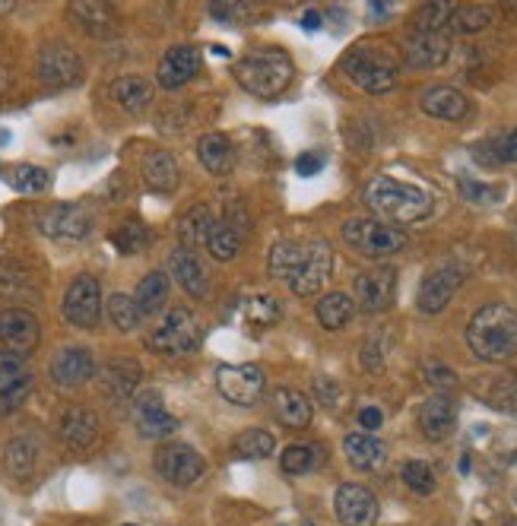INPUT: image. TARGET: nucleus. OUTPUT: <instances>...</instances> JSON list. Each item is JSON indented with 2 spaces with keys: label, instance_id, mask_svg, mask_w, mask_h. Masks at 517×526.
<instances>
[{
  "label": "nucleus",
  "instance_id": "nucleus-1",
  "mask_svg": "<svg viewBox=\"0 0 517 526\" xmlns=\"http://www.w3.org/2000/svg\"><path fill=\"white\" fill-rule=\"evenodd\" d=\"M334 273V248L324 238L280 241L270 251V276L289 283L295 295H315Z\"/></svg>",
  "mask_w": 517,
  "mask_h": 526
},
{
  "label": "nucleus",
  "instance_id": "nucleus-2",
  "mask_svg": "<svg viewBox=\"0 0 517 526\" xmlns=\"http://www.w3.org/2000/svg\"><path fill=\"white\" fill-rule=\"evenodd\" d=\"M467 346L483 362H508L517 352V311L508 305L479 308L467 324Z\"/></svg>",
  "mask_w": 517,
  "mask_h": 526
},
{
  "label": "nucleus",
  "instance_id": "nucleus-3",
  "mask_svg": "<svg viewBox=\"0 0 517 526\" xmlns=\"http://www.w3.org/2000/svg\"><path fill=\"white\" fill-rule=\"evenodd\" d=\"M292 58L283 48H254L235 61V80L257 99H276L292 83Z\"/></svg>",
  "mask_w": 517,
  "mask_h": 526
},
{
  "label": "nucleus",
  "instance_id": "nucleus-4",
  "mask_svg": "<svg viewBox=\"0 0 517 526\" xmlns=\"http://www.w3.org/2000/svg\"><path fill=\"white\" fill-rule=\"evenodd\" d=\"M368 206L387 219V225H410V222H422L432 213V194H426L416 184H406L397 178H375L365 191Z\"/></svg>",
  "mask_w": 517,
  "mask_h": 526
},
{
  "label": "nucleus",
  "instance_id": "nucleus-5",
  "mask_svg": "<svg viewBox=\"0 0 517 526\" xmlns=\"http://www.w3.org/2000/svg\"><path fill=\"white\" fill-rule=\"evenodd\" d=\"M343 73L362 92L381 96V92H391L397 86L400 61H397V54L384 45H356L343 58Z\"/></svg>",
  "mask_w": 517,
  "mask_h": 526
},
{
  "label": "nucleus",
  "instance_id": "nucleus-6",
  "mask_svg": "<svg viewBox=\"0 0 517 526\" xmlns=\"http://www.w3.org/2000/svg\"><path fill=\"white\" fill-rule=\"evenodd\" d=\"M200 336H203V327L197 321V314L188 308H172L153 327V333L146 336V343L162 355H188L200 346Z\"/></svg>",
  "mask_w": 517,
  "mask_h": 526
},
{
  "label": "nucleus",
  "instance_id": "nucleus-7",
  "mask_svg": "<svg viewBox=\"0 0 517 526\" xmlns=\"http://www.w3.org/2000/svg\"><path fill=\"white\" fill-rule=\"evenodd\" d=\"M343 238L362 257H391L406 248V232L381 219H349L343 225Z\"/></svg>",
  "mask_w": 517,
  "mask_h": 526
},
{
  "label": "nucleus",
  "instance_id": "nucleus-8",
  "mask_svg": "<svg viewBox=\"0 0 517 526\" xmlns=\"http://www.w3.org/2000/svg\"><path fill=\"white\" fill-rule=\"evenodd\" d=\"M216 390L235 406H254L264 397L267 390V378L261 365H219L216 368Z\"/></svg>",
  "mask_w": 517,
  "mask_h": 526
},
{
  "label": "nucleus",
  "instance_id": "nucleus-9",
  "mask_svg": "<svg viewBox=\"0 0 517 526\" xmlns=\"http://www.w3.org/2000/svg\"><path fill=\"white\" fill-rule=\"evenodd\" d=\"M64 317L73 327L92 330L102 317V286L96 276H77L64 295Z\"/></svg>",
  "mask_w": 517,
  "mask_h": 526
},
{
  "label": "nucleus",
  "instance_id": "nucleus-10",
  "mask_svg": "<svg viewBox=\"0 0 517 526\" xmlns=\"http://www.w3.org/2000/svg\"><path fill=\"white\" fill-rule=\"evenodd\" d=\"M156 469L165 482L188 488V485L203 479V473H207V460H203L188 444H165L156 454Z\"/></svg>",
  "mask_w": 517,
  "mask_h": 526
},
{
  "label": "nucleus",
  "instance_id": "nucleus-11",
  "mask_svg": "<svg viewBox=\"0 0 517 526\" xmlns=\"http://www.w3.org/2000/svg\"><path fill=\"white\" fill-rule=\"evenodd\" d=\"M356 292V308L365 314H378L387 311L394 305V295H397V270L394 267H375V270H365L356 276L353 283Z\"/></svg>",
  "mask_w": 517,
  "mask_h": 526
},
{
  "label": "nucleus",
  "instance_id": "nucleus-12",
  "mask_svg": "<svg viewBox=\"0 0 517 526\" xmlns=\"http://www.w3.org/2000/svg\"><path fill=\"white\" fill-rule=\"evenodd\" d=\"M39 80L45 86L64 89L77 86L83 80V61L80 54L64 42H51L39 51Z\"/></svg>",
  "mask_w": 517,
  "mask_h": 526
},
{
  "label": "nucleus",
  "instance_id": "nucleus-13",
  "mask_svg": "<svg viewBox=\"0 0 517 526\" xmlns=\"http://www.w3.org/2000/svg\"><path fill=\"white\" fill-rule=\"evenodd\" d=\"M92 225H96V216L92 210L80 203H58V206H48V210L39 216V229L48 238H67V241H83Z\"/></svg>",
  "mask_w": 517,
  "mask_h": 526
},
{
  "label": "nucleus",
  "instance_id": "nucleus-14",
  "mask_svg": "<svg viewBox=\"0 0 517 526\" xmlns=\"http://www.w3.org/2000/svg\"><path fill=\"white\" fill-rule=\"evenodd\" d=\"M451 54V35L448 29H422L416 26L410 39L403 45V61L416 70H432L441 67Z\"/></svg>",
  "mask_w": 517,
  "mask_h": 526
},
{
  "label": "nucleus",
  "instance_id": "nucleus-15",
  "mask_svg": "<svg viewBox=\"0 0 517 526\" xmlns=\"http://www.w3.org/2000/svg\"><path fill=\"white\" fill-rule=\"evenodd\" d=\"M32 390V371L10 349H0V419L20 409Z\"/></svg>",
  "mask_w": 517,
  "mask_h": 526
},
{
  "label": "nucleus",
  "instance_id": "nucleus-16",
  "mask_svg": "<svg viewBox=\"0 0 517 526\" xmlns=\"http://www.w3.org/2000/svg\"><path fill=\"white\" fill-rule=\"evenodd\" d=\"M460 283H464V270L460 267H438L432 270L426 279H422V286H419V298H416V305L422 314H438V311H445L448 302L457 295Z\"/></svg>",
  "mask_w": 517,
  "mask_h": 526
},
{
  "label": "nucleus",
  "instance_id": "nucleus-17",
  "mask_svg": "<svg viewBox=\"0 0 517 526\" xmlns=\"http://www.w3.org/2000/svg\"><path fill=\"white\" fill-rule=\"evenodd\" d=\"M134 425L140 431V438H150V441H159V438H169L175 435V416L169 409H165L162 397L156 390H143L137 403H134Z\"/></svg>",
  "mask_w": 517,
  "mask_h": 526
},
{
  "label": "nucleus",
  "instance_id": "nucleus-18",
  "mask_svg": "<svg viewBox=\"0 0 517 526\" xmlns=\"http://www.w3.org/2000/svg\"><path fill=\"white\" fill-rule=\"evenodd\" d=\"M337 520L343 526H375L378 523V501L365 485L346 482L337 488Z\"/></svg>",
  "mask_w": 517,
  "mask_h": 526
},
{
  "label": "nucleus",
  "instance_id": "nucleus-19",
  "mask_svg": "<svg viewBox=\"0 0 517 526\" xmlns=\"http://www.w3.org/2000/svg\"><path fill=\"white\" fill-rule=\"evenodd\" d=\"M200 70V51L191 45H178L162 54V61L156 67V80L162 89H181L188 86Z\"/></svg>",
  "mask_w": 517,
  "mask_h": 526
},
{
  "label": "nucleus",
  "instance_id": "nucleus-20",
  "mask_svg": "<svg viewBox=\"0 0 517 526\" xmlns=\"http://www.w3.org/2000/svg\"><path fill=\"white\" fill-rule=\"evenodd\" d=\"M96 374V359L83 346H67L51 359V381L58 387H83Z\"/></svg>",
  "mask_w": 517,
  "mask_h": 526
},
{
  "label": "nucleus",
  "instance_id": "nucleus-21",
  "mask_svg": "<svg viewBox=\"0 0 517 526\" xmlns=\"http://www.w3.org/2000/svg\"><path fill=\"white\" fill-rule=\"evenodd\" d=\"M169 273H172V279L175 283L188 292V295H194V298H207L210 295V273H207V267H203V260L191 251V248H178V251H172V257H169Z\"/></svg>",
  "mask_w": 517,
  "mask_h": 526
},
{
  "label": "nucleus",
  "instance_id": "nucleus-22",
  "mask_svg": "<svg viewBox=\"0 0 517 526\" xmlns=\"http://www.w3.org/2000/svg\"><path fill=\"white\" fill-rule=\"evenodd\" d=\"M39 333H42V327H39V321H35L29 311H23V308L0 311V340L7 343L10 352L20 355V352L35 349V343H39Z\"/></svg>",
  "mask_w": 517,
  "mask_h": 526
},
{
  "label": "nucleus",
  "instance_id": "nucleus-23",
  "mask_svg": "<svg viewBox=\"0 0 517 526\" xmlns=\"http://www.w3.org/2000/svg\"><path fill=\"white\" fill-rule=\"evenodd\" d=\"M457 425V403L448 393H435L419 409V428L429 441H445Z\"/></svg>",
  "mask_w": 517,
  "mask_h": 526
},
{
  "label": "nucleus",
  "instance_id": "nucleus-24",
  "mask_svg": "<svg viewBox=\"0 0 517 526\" xmlns=\"http://www.w3.org/2000/svg\"><path fill=\"white\" fill-rule=\"evenodd\" d=\"M58 438L73 450H86L99 438V422L89 409L70 406V409L61 412V419H58Z\"/></svg>",
  "mask_w": 517,
  "mask_h": 526
},
{
  "label": "nucleus",
  "instance_id": "nucleus-25",
  "mask_svg": "<svg viewBox=\"0 0 517 526\" xmlns=\"http://www.w3.org/2000/svg\"><path fill=\"white\" fill-rule=\"evenodd\" d=\"M422 111H426L429 118H438V121H460V118H467V111H470V102L467 96L460 89L454 86H432L422 92V99H419Z\"/></svg>",
  "mask_w": 517,
  "mask_h": 526
},
{
  "label": "nucleus",
  "instance_id": "nucleus-26",
  "mask_svg": "<svg viewBox=\"0 0 517 526\" xmlns=\"http://www.w3.org/2000/svg\"><path fill=\"white\" fill-rule=\"evenodd\" d=\"M270 406H273V416L280 419L286 428H308L311 416H315L311 400L305 397V393L292 390V387H276L273 397H270Z\"/></svg>",
  "mask_w": 517,
  "mask_h": 526
},
{
  "label": "nucleus",
  "instance_id": "nucleus-27",
  "mask_svg": "<svg viewBox=\"0 0 517 526\" xmlns=\"http://www.w3.org/2000/svg\"><path fill=\"white\" fill-rule=\"evenodd\" d=\"M197 156H200V165L207 168L210 175H216V178L232 175V168H235V146H232V140H229L226 134H207V137H200Z\"/></svg>",
  "mask_w": 517,
  "mask_h": 526
},
{
  "label": "nucleus",
  "instance_id": "nucleus-28",
  "mask_svg": "<svg viewBox=\"0 0 517 526\" xmlns=\"http://www.w3.org/2000/svg\"><path fill=\"white\" fill-rule=\"evenodd\" d=\"M143 178L146 184L153 187V191H162V194H172L175 187H178V162L172 153H165V149H153V153H146L143 156Z\"/></svg>",
  "mask_w": 517,
  "mask_h": 526
},
{
  "label": "nucleus",
  "instance_id": "nucleus-29",
  "mask_svg": "<svg viewBox=\"0 0 517 526\" xmlns=\"http://www.w3.org/2000/svg\"><path fill=\"white\" fill-rule=\"evenodd\" d=\"M140 378H143V371L134 359H115L102 371V387L112 400H127L137 390Z\"/></svg>",
  "mask_w": 517,
  "mask_h": 526
},
{
  "label": "nucleus",
  "instance_id": "nucleus-30",
  "mask_svg": "<svg viewBox=\"0 0 517 526\" xmlns=\"http://www.w3.org/2000/svg\"><path fill=\"white\" fill-rule=\"evenodd\" d=\"M343 450H346V460L353 463L356 469H378L387 457V450L384 444L375 438V435H368V431H359V435H346L343 441Z\"/></svg>",
  "mask_w": 517,
  "mask_h": 526
},
{
  "label": "nucleus",
  "instance_id": "nucleus-31",
  "mask_svg": "<svg viewBox=\"0 0 517 526\" xmlns=\"http://www.w3.org/2000/svg\"><path fill=\"white\" fill-rule=\"evenodd\" d=\"M169 273H162V270H153V273H146L140 279V286H137V295H134V305L143 314H156L165 308V302H169Z\"/></svg>",
  "mask_w": 517,
  "mask_h": 526
},
{
  "label": "nucleus",
  "instance_id": "nucleus-32",
  "mask_svg": "<svg viewBox=\"0 0 517 526\" xmlns=\"http://www.w3.org/2000/svg\"><path fill=\"white\" fill-rule=\"evenodd\" d=\"M112 99L127 111V115H140V111L153 102V86L143 77H118L112 83Z\"/></svg>",
  "mask_w": 517,
  "mask_h": 526
},
{
  "label": "nucleus",
  "instance_id": "nucleus-33",
  "mask_svg": "<svg viewBox=\"0 0 517 526\" xmlns=\"http://www.w3.org/2000/svg\"><path fill=\"white\" fill-rule=\"evenodd\" d=\"M70 16L77 20L89 35H99V39H105V35L115 32V10L108 4H73L70 7Z\"/></svg>",
  "mask_w": 517,
  "mask_h": 526
},
{
  "label": "nucleus",
  "instance_id": "nucleus-34",
  "mask_svg": "<svg viewBox=\"0 0 517 526\" xmlns=\"http://www.w3.org/2000/svg\"><path fill=\"white\" fill-rule=\"evenodd\" d=\"M353 314H356L353 298L343 295V292H330L318 302V321L327 330H343L349 321H353Z\"/></svg>",
  "mask_w": 517,
  "mask_h": 526
},
{
  "label": "nucleus",
  "instance_id": "nucleus-35",
  "mask_svg": "<svg viewBox=\"0 0 517 526\" xmlns=\"http://www.w3.org/2000/svg\"><path fill=\"white\" fill-rule=\"evenodd\" d=\"M207 248L216 260H235L238 248H242V232L235 229V225H229L226 219L223 222H213L210 232H207Z\"/></svg>",
  "mask_w": 517,
  "mask_h": 526
},
{
  "label": "nucleus",
  "instance_id": "nucleus-36",
  "mask_svg": "<svg viewBox=\"0 0 517 526\" xmlns=\"http://www.w3.org/2000/svg\"><path fill=\"white\" fill-rule=\"evenodd\" d=\"M242 311L251 330H267L283 317V305L273 295H251Z\"/></svg>",
  "mask_w": 517,
  "mask_h": 526
},
{
  "label": "nucleus",
  "instance_id": "nucleus-37",
  "mask_svg": "<svg viewBox=\"0 0 517 526\" xmlns=\"http://www.w3.org/2000/svg\"><path fill=\"white\" fill-rule=\"evenodd\" d=\"M273 447H276V441L264 428H248L235 438V454L242 460H267L273 454Z\"/></svg>",
  "mask_w": 517,
  "mask_h": 526
},
{
  "label": "nucleus",
  "instance_id": "nucleus-38",
  "mask_svg": "<svg viewBox=\"0 0 517 526\" xmlns=\"http://www.w3.org/2000/svg\"><path fill=\"white\" fill-rule=\"evenodd\" d=\"M7 181L13 191H20V194H45L51 184V175L39 165H13L7 172Z\"/></svg>",
  "mask_w": 517,
  "mask_h": 526
},
{
  "label": "nucleus",
  "instance_id": "nucleus-39",
  "mask_svg": "<svg viewBox=\"0 0 517 526\" xmlns=\"http://www.w3.org/2000/svg\"><path fill=\"white\" fill-rule=\"evenodd\" d=\"M492 26V13L483 7H451L448 16V35L460 32V35H473V32H483Z\"/></svg>",
  "mask_w": 517,
  "mask_h": 526
},
{
  "label": "nucleus",
  "instance_id": "nucleus-40",
  "mask_svg": "<svg viewBox=\"0 0 517 526\" xmlns=\"http://www.w3.org/2000/svg\"><path fill=\"white\" fill-rule=\"evenodd\" d=\"M210 225H213V219H210V210H207V206H191V210L184 213L181 222H178V235H181V241L194 251V244L207 241Z\"/></svg>",
  "mask_w": 517,
  "mask_h": 526
},
{
  "label": "nucleus",
  "instance_id": "nucleus-41",
  "mask_svg": "<svg viewBox=\"0 0 517 526\" xmlns=\"http://www.w3.org/2000/svg\"><path fill=\"white\" fill-rule=\"evenodd\" d=\"M35 444L32 441H26V438H16V441H10L7 444V450H4V466H7V473L10 476H16V479H26L32 469H35Z\"/></svg>",
  "mask_w": 517,
  "mask_h": 526
},
{
  "label": "nucleus",
  "instance_id": "nucleus-42",
  "mask_svg": "<svg viewBox=\"0 0 517 526\" xmlns=\"http://www.w3.org/2000/svg\"><path fill=\"white\" fill-rule=\"evenodd\" d=\"M280 466H283V473H289V476H305L318 466V454H315V447H308V444H292V447L283 450Z\"/></svg>",
  "mask_w": 517,
  "mask_h": 526
},
{
  "label": "nucleus",
  "instance_id": "nucleus-43",
  "mask_svg": "<svg viewBox=\"0 0 517 526\" xmlns=\"http://www.w3.org/2000/svg\"><path fill=\"white\" fill-rule=\"evenodd\" d=\"M108 317H112V324L121 333H131L140 324V311H137L131 295H112V298H108Z\"/></svg>",
  "mask_w": 517,
  "mask_h": 526
},
{
  "label": "nucleus",
  "instance_id": "nucleus-44",
  "mask_svg": "<svg viewBox=\"0 0 517 526\" xmlns=\"http://www.w3.org/2000/svg\"><path fill=\"white\" fill-rule=\"evenodd\" d=\"M146 241H150V232H146V225L137 222V219H127L121 229H115V235H112V244L121 254H137Z\"/></svg>",
  "mask_w": 517,
  "mask_h": 526
},
{
  "label": "nucleus",
  "instance_id": "nucleus-45",
  "mask_svg": "<svg viewBox=\"0 0 517 526\" xmlns=\"http://www.w3.org/2000/svg\"><path fill=\"white\" fill-rule=\"evenodd\" d=\"M403 482L410 485V492L416 495H432L435 492V473L429 463L422 460H406L403 463Z\"/></svg>",
  "mask_w": 517,
  "mask_h": 526
},
{
  "label": "nucleus",
  "instance_id": "nucleus-46",
  "mask_svg": "<svg viewBox=\"0 0 517 526\" xmlns=\"http://www.w3.org/2000/svg\"><path fill=\"white\" fill-rule=\"evenodd\" d=\"M486 400L502 409V412H511V416H517V374H508V378L495 381L492 390L486 393Z\"/></svg>",
  "mask_w": 517,
  "mask_h": 526
},
{
  "label": "nucleus",
  "instance_id": "nucleus-47",
  "mask_svg": "<svg viewBox=\"0 0 517 526\" xmlns=\"http://www.w3.org/2000/svg\"><path fill=\"white\" fill-rule=\"evenodd\" d=\"M495 156H498V162H517V127L511 130V134L495 140Z\"/></svg>",
  "mask_w": 517,
  "mask_h": 526
},
{
  "label": "nucleus",
  "instance_id": "nucleus-48",
  "mask_svg": "<svg viewBox=\"0 0 517 526\" xmlns=\"http://www.w3.org/2000/svg\"><path fill=\"white\" fill-rule=\"evenodd\" d=\"M321 168H324V156L321 153H302L299 159H295V172H299L302 178L318 175Z\"/></svg>",
  "mask_w": 517,
  "mask_h": 526
},
{
  "label": "nucleus",
  "instance_id": "nucleus-49",
  "mask_svg": "<svg viewBox=\"0 0 517 526\" xmlns=\"http://www.w3.org/2000/svg\"><path fill=\"white\" fill-rule=\"evenodd\" d=\"M359 422H362V428H365V431H375V428H381L384 416H381V409H375V406H365V409L359 412Z\"/></svg>",
  "mask_w": 517,
  "mask_h": 526
},
{
  "label": "nucleus",
  "instance_id": "nucleus-50",
  "mask_svg": "<svg viewBox=\"0 0 517 526\" xmlns=\"http://www.w3.org/2000/svg\"><path fill=\"white\" fill-rule=\"evenodd\" d=\"M429 381L432 384H438V387H451V384H457V378H454V371H448V368H441V365H432L429 371Z\"/></svg>",
  "mask_w": 517,
  "mask_h": 526
},
{
  "label": "nucleus",
  "instance_id": "nucleus-51",
  "mask_svg": "<svg viewBox=\"0 0 517 526\" xmlns=\"http://www.w3.org/2000/svg\"><path fill=\"white\" fill-rule=\"evenodd\" d=\"M302 26H305L308 32H318V29H321V13H318V10H308V13L302 16Z\"/></svg>",
  "mask_w": 517,
  "mask_h": 526
},
{
  "label": "nucleus",
  "instance_id": "nucleus-52",
  "mask_svg": "<svg viewBox=\"0 0 517 526\" xmlns=\"http://www.w3.org/2000/svg\"><path fill=\"white\" fill-rule=\"evenodd\" d=\"M7 86H10V73H7L4 67H0V96L7 92Z\"/></svg>",
  "mask_w": 517,
  "mask_h": 526
},
{
  "label": "nucleus",
  "instance_id": "nucleus-53",
  "mask_svg": "<svg viewBox=\"0 0 517 526\" xmlns=\"http://www.w3.org/2000/svg\"><path fill=\"white\" fill-rule=\"evenodd\" d=\"M10 7H13V4H10V0H0V13H7Z\"/></svg>",
  "mask_w": 517,
  "mask_h": 526
},
{
  "label": "nucleus",
  "instance_id": "nucleus-54",
  "mask_svg": "<svg viewBox=\"0 0 517 526\" xmlns=\"http://www.w3.org/2000/svg\"><path fill=\"white\" fill-rule=\"evenodd\" d=\"M124 526H134V523H124Z\"/></svg>",
  "mask_w": 517,
  "mask_h": 526
},
{
  "label": "nucleus",
  "instance_id": "nucleus-55",
  "mask_svg": "<svg viewBox=\"0 0 517 526\" xmlns=\"http://www.w3.org/2000/svg\"><path fill=\"white\" fill-rule=\"evenodd\" d=\"M308 526H315V523H308Z\"/></svg>",
  "mask_w": 517,
  "mask_h": 526
}]
</instances>
